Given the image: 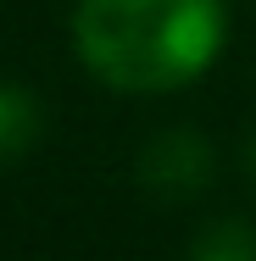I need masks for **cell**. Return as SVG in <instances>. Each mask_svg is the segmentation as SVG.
Returning a JSON list of instances; mask_svg holds the SVG:
<instances>
[{"label": "cell", "mask_w": 256, "mask_h": 261, "mask_svg": "<svg viewBox=\"0 0 256 261\" xmlns=\"http://www.w3.org/2000/svg\"><path fill=\"white\" fill-rule=\"evenodd\" d=\"M223 0H78L73 39L84 67L128 95L201 78L223 50Z\"/></svg>", "instance_id": "cell-1"}, {"label": "cell", "mask_w": 256, "mask_h": 261, "mask_svg": "<svg viewBox=\"0 0 256 261\" xmlns=\"http://www.w3.org/2000/svg\"><path fill=\"white\" fill-rule=\"evenodd\" d=\"M212 178V145L190 128L156 134L151 145L139 150V184L151 195H190Z\"/></svg>", "instance_id": "cell-2"}, {"label": "cell", "mask_w": 256, "mask_h": 261, "mask_svg": "<svg viewBox=\"0 0 256 261\" xmlns=\"http://www.w3.org/2000/svg\"><path fill=\"white\" fill-rule=\"evenodd\" d=\"M39 134H45L39 100H34L28 89H17V84H0V161L28 156V150L39 145Z\"/></svg>", "instance_id": "cell-3"}, {"label": "cell", "mask_w": 256, "mask_h": 261, "mask_svg": "<svg viewBox=\"0 0 256 261\" xmlns=\"http://www.w3.org/2000/svg\"><path fill=\"white\" fill-rule=\"evenodd\" d=\"M190 261H256V228L223 217V222H212L201 239H195Z\"/></svg>", "instance_id": "cell-4"}, {"label": "cell", "mask_w": 256, "mask_h": 261, "mask_svg": "<svg viewBox=\"0 0 256 261\" xmlns=\"http://www.w3.org/2000/svg\"><path fill=\"white\" fill-rule=\"evenodd\" d=\"M245 172L256 178V139H251V150H245Z\"/></svg>", "instance_id": "cell-5"}]
</instances>
